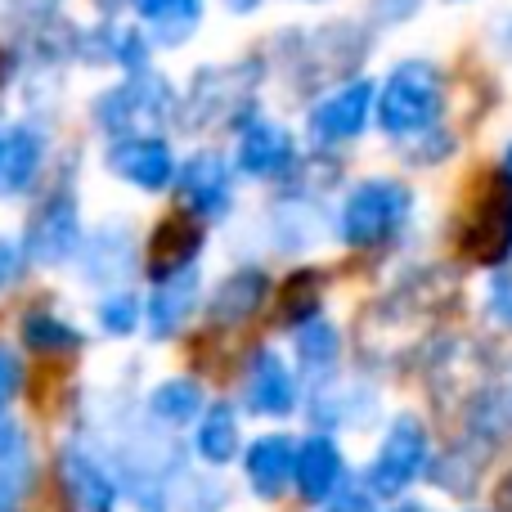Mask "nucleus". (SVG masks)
I'll return each instance as SVG.
<instances>
[{"label":"nucleus","mask_w":512,"mask_h":512,"mask_svg":"<svg viewBox=\"0 0 512 512\" xmlns=\"http://www.w3.org/2000/svg\"><path fill=\"white\" fill-rule=\"evenodd\" d=\"M68 512H171L162 472L135 463L122 445L68 436L54 459Z\"/></svg>","instance_id":"nucleus-1"},{"label":"nucleus","mask_w":512,"mask_h":512,"mask_svg":"<svg viewBox=\"0 0 512 512\" xmlns=\"http://www.w3.org/2000/svg\"><path fill=\"white\" fill-rule=\"evenodd\" d=\"M414 189L400 176H364L342 194L333 216V234L342 248L351 252H373L396 243L414 221Z\"/></svg>","instance_id":"nucleus-2"},{"label":"nucleus","mask_w":512,"mask_h":512,"mask_svg":"<svg viewBox=\"0 0 512 512\" xmlns=\"http://www.w3.org/2000/svg\"><path fill=\"white\" fill-rule=\"evenodd\" d=\"M441 122H445V68L432 59H400L378 81L373 126L387 140L405 144Z\"/></svg>","instance_id":"nucleus-3"},{"label":"nucleus","mask_w":512,"mask_h":512,"mask_svg":"<svg viewBox=\"0 0 512 512\" xmlns=\"http://www.w3.org/2000/svg\"><path fill=\"white\" fill-rule=\"evenodd\" d=\"M180 117V90L171 86L167 72L144 68V72H122L108 90L90 99V126L104 140L117 135H140V131H167Z\"/></svg>","instance_id":"nucleus-4"},{"label":"nucleus","mask_w":512,"mask_h":512,"mask_svg":"<svg viewBox=\"0 0 512 512\" xmlns=\"http://www.w3.org/2000/svg\"><path fill=\"white\" fill-rule=\"evenodd\" d=\"M265 77L261 63H203L180 90V117L185 131H203V126H239L256 108V81Z\"/></svg>","instance_id":"nucleus-5"},{"label":"nucleus","mask_w":512,"mask_h":512,"mask_svg":"<svg viewBox=\"0 0 512 512\" xmlns=\"http://www.w3.org/2000/svg\"><path fill=\"white\" fill-rule=\"evenodd\" d=\"M427 463H432V432H427V423L414 409H400V414H391L387 427H382V441H378V450H373L369 468H364L360 486L369 490L378 504H396V499L409 495L414 481H423Z\"/></svg>","instance_id":"nucleus-6"},{"label":"nucleus","mask_w":512,"mask_h":512,"mask_svg":"<svg viewBox=\"0 0 512 512\" xmlns=\"http://www.w3.org/2000/svg\"><path fill=\"white\" fill-rule=\"evenodd\" d=\"M81 243H86V221H81V194L72 185L45 189L32 203L23 225V252L27 265L36 270H63L77 261Z\"/></svg>","instance_id":"nucleus-7"},{"label":"nucleus","mask_w":512,"mask_h":512,"mask_svg":"<svg viewBox=\"0 0 512 512\" xmlns=\"http://www.w3.org/2000/svg\"><path fill=\"white\" fill-rule=\"evenodd\" d=\"M373 104H378V81L373 77H346L328 86L315 104L306 108V140L310 149L333 153L355 144L373 126Z\"/></svg>","instance_id":"nucleus-8"},{"label":"nucleus","mask_w":512,"mask_h":512,"mask_svg":"<svg viewBox=\"0 0 512 512\" xmlns=\"http://www.w3.org/2000/svg\"><path fill=\"white\" fill-rule=\"evenodd\" d=\"M176 194L180 212H189L203 225H221L239 203V171L221 149H194L176 167Z\"/></svg>","instance_id":"nucleus-9"},{"label":"nucleus","mask_w":512,"mask_h":512,"mask_svg":"<svg viewBox=\"0 0 512 512\" xmlns=\"http://www.w3.org/2000/svg\"><path fill=\"white\" fill-rule=\"evenodd\" d=\"M239 180H261V185H274V180H292L301 171V144L297 135L283 122L265 117L261 108H252L239 126H234V153H230Z\"/></svg>","instance_id":"nucleus-10"},{"label":"nucleus","mask_w":512,"mask_h":512,"mask_svg":"<svg viewBox=\"0 0 512 512\" xmlns=\"http://www.w3.org/2000/svg\"><path fill=\"white\" fill-rule=\"evenodd\" d=\"M104 167L108 176L122 180L135 194H171L180 158L171 149L167 131H140V135L104 140Z\"/></svg>","instance_id":"nucleus-11"},{"label":"nucleus","mask_w":512,"mask_h":512,"mask_svg":"<svg viewBox=\"0 0 512 512\" xmlns=\"http://www.w3.org/2000/svg\"><path fill=\"white\" fill-rule=\"evenodd\" d=\"M50 126L41 117H0V203L32 198L50 167Z\"/></svg>","instance_id":"nucleus-12"},{"label":"nucleus","mask_w":512,"mask_h":512,"mask_svg":"<svg viewBox=\"0 0 512 512\" xmlns=\"http://www.w3.org/2000/svg\"><path fill=\"white\" fill-rule=\"evenodd\" d=\"M301 405L297 364L283 360L274 346H256L248 369H243V409L252 418H292Z\"/></svg>","instance_id":"nucleus-13"},{"label":"nucleus","mask_w":512,"mask_h":512,"mask_svg":"<svg viewBox=\"0 0 512 512\" xmlns=\"http://www.w3.org/2000/svg\"><path fill=\"white\" fill-rule=\"evenodd\" d=\"M72 265H77L81 283L108 292V288H122V283L144 265V256H140V243H135L131 225L108 221V225H99V230L86 234V243H81V252Z\"/></svg>","instance_id":"nucleus-14"},{"label":"nucleus","mask_w":512,"mask_h":512,"mask_svg":"<svg viewBox=\"0 0 512 512\" xmlns=\"http://www.w3.org/2000/svg\"><path fill=\"white\" fill-rule=\"evenodd\" d=\"M351 486V468H346V454L337 445L333 432H310L297 441V472H292V490H297L301 504L324 508L328 499H337Z\"/></svg>","instance_id":"nucleus-15"},{"label":"nucleus","mask_w":512,"mask_h":512,"mask_svg":"<svg viewBox=\"0 0 512 512\" xmlns=\"http://www.w3.org/2000/svg\"><path fill=\"white\" fill-rule=\"evenodd\" d=\"M149 297H144V328H149L153 342H176L185 333V324L194 319V310L203 306V265H189V270L162 274L149 279Z\"/></svg>","instance_id":"nucleus-16"},{"label":"nucleus","mask_w":512,"mask_h":512,"mask_svg":"<svg viewBox=\"0 0 512 512\" xmlns=\"http://www.w3.org/2000/svg\"><path fill=\"white\" fill-rule=\"evenodd\" d=\"M463 248L472 261H481L486 270H499L512 256V185L504 176L490 180L481 207L472 212L468 234H463Z\"/></svg>","instance_id":"nucleus-17"},{"label":"nucleus","mask_w":512,"mask_h":512,"mask_svg":"<svg viewBox=\"0 0 512 512\" xmlns=\"http://www.w3.org/2000/svg\"><path fill=\"white\" fill-rule=\"evenodd\" d=\"M378 418V391L360 378H324L310 391V423L315 432H351Z\"/></svg>","instance_id":"nucleus-18"},{"label":"nucleus","mask_w":512,"mask_h":512,"mask_svg":"<svg viewBox=\"0 0 512 512\" xmlns=\"http://www.w3.org/2000/svg\"><path fill=\"white\" fill-rule=\"evenodd\" d=\"M243 463V481H248L252 499L261 504H279L292 490V472H297V441L288 432H265L256 441L243 445L239 454Z\"/></svg>","instance_id":"nucleus-19"},{"label":"nucleus","mask_w":512,"mask_h":512,"mask_svg":"<svg viewBox=\"0 0 512 512\" xmlns=\"http://www.w3.org/2000/svg\"><path fill=\"white\" fill-rule=\"evenodd\" d=\"M270 301V274L261 265H234L225 279H216V288L207 292L203 315L216 328H239L248 324L256 310Z\"/></svg>","instance_id":"nucleus-20"},{"label":"nucleus","mask_w":512,"mask_h":512,"mask_svg":"<svg viewBox=\"0 0 512 512\" xmlns=\"http://www.w3.org/2000/svg\"><path fill=\"white\" fill-rule=\"evenodd\" d=\"M207 248V225L194 221L189 212H176L149 234L144 243V274L149 279H162V274H176L198 265V256Z\"/></svg>","instance_id":"nucleus-21"},{"label":"nucleus","mask_w":512,"mask_h":512,"mask_svg":"<svg viewBox=\"0 0 512 512\" xmlns=\"http://www.w3.org/2000/svg\"><path fill=\"white\" fill-rule=\"evenodd\" d=\"M131 14L158 50H185L203 32L207 0H135Z\"/></svg>","instance_id":"nucleus-22"},{"label":"nucleus","mask_w":512,"mask_h":512,"mask_svg":"<svg viewBox=\"0 0 512 512\" xmlns=\"http://www.w3.org/2000/svg\"><path fill=\"white\" fill-rule=\"evenodd\" d=\"M243 454V418L230 400H212L194 423V459L207 468H230Z\"/></svg>","instance_id":"nucleus-23"},{"label":"nucleus","mask_w":512,"mask_h":512,"mask_svg":"<svg viewBox=\"0 0 512 512\" xmlns=\"http://www.w3.org/2000/svg\"><path fill=\"white\" fill-rule=\"evenodd\" d=\"M144 409H149V418L162 427V432H180V427H194L198 418H203L207 391H203V382H198V378L171 373V378H162L158 387L149 391Z\"/></svg>","instance_id":"nucleus-24"},{"label":"nucleus","mask_w":512,"mask_h":512,"mask_svg":"<svg viewBox=\"0 0 512 512\" xmlns=\"http://www.w3.org/2000/svg\"><path fill=\"white\" fill-rule=\"evenodd\" d=\"M292 355H297L301 378H310V382L333 378L337 360H342V328L324 315L306 319V324L292 328Z\"/></svg>","instance_id":"nucleus-25"},{"label":"nucleus","mask_w":512,"mask_h":512,"mask_svg":"<svg viewBox=\"0 0 512 512\" xmlns=\"http://www.w3.org/2000/svg\"><path fill=\"white\" fill-rule=\"evenodd\" d=\"M18 337H23V346L32 355H72V351H81V342H86V333H81L77 324H68V319L50 306L23 310Z\"/></svg>","instance_id":"nucleus-26"},{"label":"nucleus","mask_w":512,"mask_h":512,"mask_svg":"<svg viewBox=\"0 0 512 512\" xmlns=\"http://www.w3.org/2000/svg\"><path fill=\"white\" fill-rule=\"evenodd\" d=\"M481 472H486V454L472 450V441L450 445V450H445L441 459L427 463V477H432V486H436V490H445V495H454V499L477 495Z\"/></svg>","instance_id":"nucleus-27"},{"label":"nucleus","mask_w":512,"mask_h":512,"mask_svg":"<svg viewBox=\"0 0 512 512\" xmlns=\"http://www.w3.org/2000/svg\"><path fill=\"white\" fill-rule=\"evenodd\" d=\"M144 319V301L131 288H108L95 301V324L104 328V337H135Z\"/></svg>","instance_id":"nucleus-28"},{"label":"nucleus","mask_w":512,"mask_h":512,"mask_svg":"<svg viewBox=\"0 0 512 512\" xmlns=\"http://www.w3.org/2000/svg\"><path fill=\"white\" fill-rule=\"evenodd\" d=\"M319 292H324V279H319L315 270H297V274H292V279L283 283V306H279L283 324L297 328V324H306V319L324 315V310H319Z\"/></svg>","instance_id":"nucleus-29"},{"label":"nucleus","mask_w":512,"mask_h":512,"mask_svg":"<svg viewBox=\"0 0 512 512\" xmlns=\"http://www.w3.org/2000/svg\"><path fill=\"white\" fill-rule=\"evenodd\" d=\"M400 153H405L409 167H441V162H450L459 153V135L445 131V126H432V131L400 144Z\"/></svg>","instance_id":"nucleus-30"},{"label":"nucleus","mask_w":512,"mask_h":512,"mask_svg":"<svg viewBox=\"0 0 512 512\" xmlns=\"http://www.w3.org/2000/svg\"><path fill=\"white\" fill-rule=\"evenodd\" d=\"M486 310L499 319V324L512 333V270L508 265H499V270H490V283H486Z\"/></svg>","instance_id":"nucleus-31"},{"label":"nucleus","mask_w":512,"mask_h":512,"mask_svg":"<svg viewBox=\"0 0 512 512\" xmlns=\"http://www.w3.org/2000/svg\"><path fill=\"white\" fill-rule=\"evenodd\" d=\"M18 391H23V360L9 342H0V414H9Z\"/></svg>","instance_id":"nucleus-32"},{"label":"nucleus","mask_w":512,"mask_h":512,"mask_svg":"<svg viewBox=\"0 0 512 512\" xmlns=\"http://www.w3.org/2000/svg\"><path fill=\"white\" fill-rule=\"evenodd\" d=\"M23 274H27L23 239H14V234H0V297H5V292L14 288Z\"/></svg>","instance_id":"nucleus-33"},{"label":"nucleus","mask_w":512,"mask_h":512,"mask_svg":"<svg viewBox=\"0 0 512 512\" xmlns=\"http://www.w3.org/2000/svg\"><path fill=\"white\" fill-rule=\"evenodd\" d=\"M423 9V0H369V18L378 27H400Z\"/></svg>","instance_id":"nucleus-34"},{"label":"nucleus","mask_w":512,"mask_h":512,"mask_svg":"<svg viewBox=\"0 0 512 512\" xmlns=\"http://www.w3.org/2000/svg\"><path fill=\"white\" fill-rule=\"evenodd\" d=\"M194 499L185 504V512H225V504H230V495H225V486L221 481H194Z\"/></svg>","instance_id":"nucleus-35"},{"label":"nucleus","mask_w":512,"mask_h":512,"mask_svg":"<svg viewBox=\"0 0 512 512\" xmlns=\"http://www.w3.org/2000/svg\"><path fill=\"white\" fill-rule=\"evenodd\" d=\"M319 512H382V508H378V499H373L369 490H364V486H355V481H351V486H346L342 495H337V499H328V504L319 508Z\"/></svg>","instance_id":"nucleus-36"},{"label":"nucleus","mask_w":512,"mask_h":512,"mask_svg":"<svg viewBox=\"0 0 512 512\" xmlns=\"http://www.w3.org/2000/svg\"><path fill=\"white\" fill-rule=\"evenodd\" d=\"M23 450H27V427L18 423V418L0 414V468H5L14 454H23Z\"/></svg>","instance_id":"nucleus-37"},{"label":"nucleus","mask_w":512,"mask_h":512,"mask_svg":"<svg viewBox=\"0 0 512 512\" xmlns=\"http://www.w3.org/2000/svg\"><path fill=\"white\" fill-rule=\"evenodd\" d=\"M18 68H23V59H18V50H14V45H5V41H0V99H5V90L14 86Z\"/></svg>","instance_id":"nucleus-38"},{"label":"nucleus","mask_w":512,"mask_h":512,"mask_svg":"<svg viewBox=\"0 0 512 512\" xmlns=\"http://www.w3.org/2000/svg\"><path fill=\"white\" fill-rule=\"evenodd\" d=\"M131 5H135V0H95V9H99V14H104V18L126 14V9H131Z\"/></svg>","instance_id":"nucleus-39"},{"label":"nucleus","mask_w":512,"mask_h":512,"mask_svg":"<svg viewBox=\"0 0 512 512\" xmlns=\"http://www.w3.org/2000/svg\"><path fill=\"white\" fill-rule=\"evenodd\" d=\"M221 5L230 9V14H239V18H243V14H256V9H261L265 0H221Z\"/></svg>","instance_id":"nucleus-40"},{"label":"nucleus","mask_w":512,"mask_h":512,"mask_svg":"<svg viewBox=\"0 0 512 512\" xmlns=\"http://www.w3.org/2000/svg\"><path fill=\"white\" fill-rule=\"evenodd\" d=\"M387 512H432V508L418 504V499H396V504H391Z\"/></svg>","instance_id":"nucleus-41"},{"label":"nucleus","mask_w":512,"mask_h":512,"mask_svg":"<svg viewBox=\"0 0 512 512\" xmlns=\"http://www.w3.org/2000/svg\"><path fill=\"white\" fill-rule=\"evenodd\" d=\"M499 176H504L508 185H512V140L504 144V158H499Z\"/></svg>","instance_id":"nucleus-42"},{"label":"nucleus","mask_w":512,"mask_h":512,"mask_svg":"<svg viewBox=\"0 0 512 512\" xmlns=\"http://www.w3.org/2000/svg\"><path fill=\"white\" fill-rule=\"evenodd\" d=\"M499 504H504V508H512V490H499Z\"/></svg>","instance_id":"nucleus-43"},{"label":"nucleus","mask_w":512,"mask_h":512,"mask_svg":"<svg viewBox=\"0 0 512 512\" xmlns=\"http://www.w3.org/2000/svg\"><path fill=\"white\" fill-rule=\"evenodd\" d=\"M292 5H324V0H292Z\"/></svg>","instance_id":"nucleus-44"},{"label":"nucleus","mask_w":512,"mask_h":512,"mask_svg":"<svg viewBox=\"0 0 512 512\" xmlns=\"http://www.w3.org/2000/svg\"><path fill=\"white\" fill-rule=\"evenodd\" d=\"M450 5H468V0H450Z\"/></svg>","instance_id":"nucleus-45"}]
</instances>
